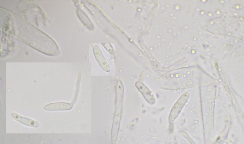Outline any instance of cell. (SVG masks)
Segmentation results:
<instances>
[{
  "label": "cell",
  "instance_id": "6da1fadb",
  "mask_svg": "<svg viewBox=\"0 0 244 144\" xmlns=\"http://www.w3.org/2000/svg\"><path fill=\"white\" fill-rule=\"evenodd\" d=\"M189 96V94L188 92H185L182 95L177 102L170 113L169 117L170 121H173L177 117L188 99Z\"/></svg>",
  "mask_w": 244,
  "mask_h": 144
},
{
  "label": "cell",
  "instance_id": "7a4b0ae2",
  "mask_svg": "<svg viewBox=\"0 0 244 144\" xmlns=\"http://www.w3.org/2000/svg\"><path fill=\"white\" fill-rule=\"evenodd\" d=\"M93 51L95 58L101 67L105 71L109 72L110 67L99 47L96 45H94Z\"/></svg>",
  "mask_w": 244,
  "mask_h": 144
},
{
  "label": "cell",
  "instance_id": "3957f363",
  "mask_svg": "<svg viewBox=\"0 0 244 144\" xmlns=\"http://www.w3.org/2000/svg\"><path fill=\"white\" fill-rule=\"evenodd\" d=\"M11 117L17 121L26 125L38 128L39 126V123L35 121L23 117L15 113H12Z\"/></svg>",
  "mask_w": 244,
  "mask_h": 144
},
{
  "label": "cell",
  "instance_id": "277c9868",
  "mask_svg": "<svg viewBox=\"0 0 244 144\" xmlns=\"http://www.w3.org/2000/svg\"><path fill=\"white\" fill-rule=\"evenodd\" d=\"M71 107L70 105L65 103H55L46 105L44 109L48 111H56L68 110Z\"/></svg>",
  "mask_w": 244,
  "mask_h": 144
},
{
  "label": "cell",
  "instance_id": "5b68a950",
  "mask_svg": "<svg viewBox=\"0 0 244 144\" xmlns=\"http://www.w3.org/2000/svg\"><path fill=\"white\" fill-rule=\"evenodd\" d=\"M77 13L78 17L83 24L88 28L92 29L93 28V24L86 15L80 9L77 10Z\"/></svg>",
  "mask_w": 244,
  "mask_h": 144
}]
</instances>
